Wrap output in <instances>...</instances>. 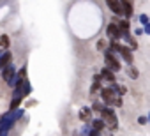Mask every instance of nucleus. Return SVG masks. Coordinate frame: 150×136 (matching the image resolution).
<instances>
[{"instance_id": "f257e3e1", "label": "nucleus", "mask_w": 150, "mask_h": 136, "mask_svg": "<svg viewBox=\"0 0 150 136\" xmlns=\"http://www.w3.org/2000/svg\"><path fill=\"white\" fill-rule=\"evenodd\" d=\"M106 64H108V65L111 67V69H113V71H117V69H120V64H118V62L115 60V57H113V55H110V53H106Z\"/></svg>"}, {"instance_id": "f03ea898", "label": "nucleus", "mask_w": 150, "mask_h": 136, "mask_svg": "<svg viewBox=\"0 0 150 136\" xmlns=\"http://www.w3.org/2000/svg\"><path fill=\"white\" fill-rule=\"evenodd\" d=\"M108 7L115 13V14H122V4H118V2H113V0H110L108 2Z\"/></svg>"}, {"instance_id": "7ed1b4c3", "label": "nucleus", "mask_w": 150, "mask_h": 136, "mask_svg": "<svg viewBox=\"0 0 150 136\" xmlns=\"http://www.w3.org/2000/svg\"><path fill=\"white\" fill-rule=\"evenodd\" d=\"M108 34H110L111 37H118V35H120V30H118L115 25H108Z\"/></svg>"}, {"instance_id": "20e7f679", "label": "nucleus", "mask_w": 150, "mask_h": 136, "mask_svg": "<svg viewBox=\"0 0 150 136\" xmlns=\"http://www.w3.org/2000/svg\"><path fill=\"white\" fill-rule=\"evenodd\" d=\"M120 53L124 55V58H125L127 62H132V55H131V50H129V48H120Z\"/></svg>"}, {"instance_id": "39448f33", "label": "nucleus", "mask_w": 150, "mask_h": 136, "mask_svg": "<svg viewBox=\"0 0 150 136\" xmlns=\"http://www.w3.org/2000/svg\"><path fill=\"white\" fill-rule=\"evenodd\" d=\"M122 6H124V9H125V16H131V14H132V6H131L129 2H122Z\"/></svg>"}, {"instance_id": "423d86ee", "label": "nucleus", "mask_w": 150, "mask_h": 136, "mask_svg": "<svg viewBox=\"0 0 150 136\" xmlns=\"http://www.w3.org/2000/svg\"><path fill=\"white\" fill-rule=\"evenodd\" d=\"M11 60V53H4V57L0 58V65H7Z\"/></svg>"}, {"instance_id": "0eeeda50", "label": "nucleus", "mask_w": 150, "mask_h": 136, "mask_svg": "<svg viewBox=\"0 0 150 136\" xmlns=\"http://www.w3.org/2000/svg\"><path fill=\"white\" fill-rule=\"evenodd\" d=\"M7 46H9V37L2 35V37H0V48H7Z\"/></svg>"}, {"instance_id": "6e6552de", "label": "nucleus", "mask_w": 150, "mask_h": 136, "mask_svg": "<svg viewBox=\"0 0 150 136\" xmlns=\"http://www.w3.org/2000/svg\"><path fill=\"white\" fill-rule=\"evenodd\" d=\"M11 76H13L11 67H6V71H4V80H6V81H9V80H11Z\"/></svg>"}, {"instance_id": "1a4fd4ad", "label": "nucleus", "mask_w": 150, "mask_h": 136, "mask_svg": "<svg viewBox=\"0 0 150 136\" xmlns=\"http://www.w3.org/2000/svg\"><path fill=\"white\" fill-rule=\"evenodd\" d=\"M103 76H104V78H108L110 81H113V80H115V78H113V74H111L108 69H104V71H103Z\"/></svg>"}, {"instance_id": "9d476101", "label": "nucleus", "mask_w": 150, "mask_h": 136, "mask_svg": "<svg viewBox=\"0 0 150 136\" xmlns=\"http://www.w3.org/2000/svg\"><path fill=\"white\" fill-rule=\"evenodd\" d=\"M94 127H96V129H103V122H101V120H96V122H94Z\"/></svg>"}, {"instance_id": "9b49d317", "label": "nucleus", "mask_w": 150, "mask_h": 136, "mask_svg": "<svg viewBox=\"0 0 150 136\" xmlns=\"http://www.w3.org/2000/svg\"><path fill=\"white\" fill-rule=\"evenodd\" d=\"M120 28L127 30V28H129V23H127V21H122V23H120Z\"/></svg>"}]
</instances>
